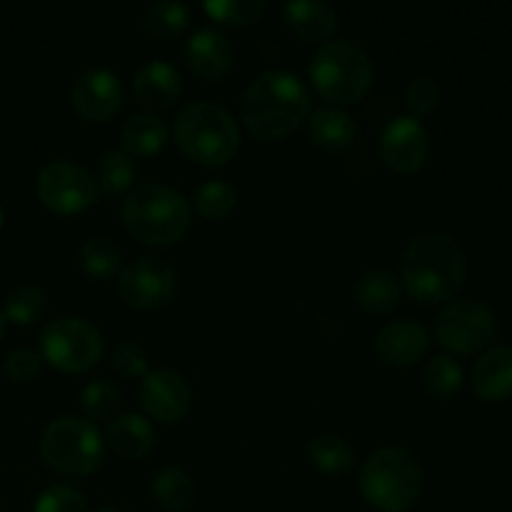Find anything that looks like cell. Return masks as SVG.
Segmentation results:
<instances>
[{
    "mask_svg": "<svg viewBox=\"0 0 512 512\" xmlns=\"http://www.w3.org/2000/svg\"><path fill=\"white\" fill-rule=\"evenodd\" d=\"M45 308H48V298L38 285H18L5 298L3 315L5 320H13L18 325H30L43 318Z\"/></svg>",
    "mask_w": 512,
    "mask_h": 512,
    "instance_id": "4dcf8cb0",
    "label": "cell"
},
{
    "mask_svg": "<svg viewBox=\"0 0 512 512\" xmlns=\"http://www.w3.org/2000/svg\"><path fill=\"white\" fill-rule=\"evenodd\" d=\"M190 8L178 0H158L150 3L143 13V25L153 38L173 40L188 28Z\"/></svg>",
    "mask_w": 512,
    "mask_h": 512,
    "instance_id": "83f0119b",
    "label": "cell"
},
{
    "mask_svg": "<svg viewBox=\"0 0 512 512\" xmlns=\"http://www.w3.org/2000/svg\"><path fill=\"white\" fill-rule=\"evenodd\" d=\"M105 438L98 425L80 415H60L43 428L40 453L53 470L63 475H90L103 460Z\"/></svg>",
    "mask_w": 512,
    "mask_h": 512,
    "instance_id": "52a82bcc",
    "label": "cell"
},
{
    "mask_svg": "<svg viewBox=\"0 0 512 512\" xmlns=\"http://www.w3.org/2000/svg\"><path fill=\"white\" fill-rule=\"evenodd\" d=\"M120 215L125 230L140 243L173 245L188 233L193 208L173 185L140 183L128 190Z\"/></svg>",
    "mask_w": 512,
    "mask_h": 512,
    "instance_id": "3957f363",
    "label": "cell"
},
{
    "mask_svg": "<svg viewBox=\"0 0 512 512\" xmlns=\"http://www.w3.org/2000/svg\"><path fill=\"white\" fill-rule=\"evenodd\" d=\"M3 333H5V315L3 310H0V338H3Z\"/></svg>",
    "mask_w": 512,
    "mask_h": 512,
    "instance_id": "f35d334b",
    "label": "cell"
},
{
    "mask_svg": "<svg viewBox=\"0 0 512 512\" xmlns=\"http://www.w3.org/2000/svg\"><path fill=\"white\" fill-rule=\"evenodd\" d=\"M310 138L328 150H343L355 138V120L340 105H320L308 115Z\"/></svg>",
    "mask_w": 512,
    "mask_h": 512,
    "instance_id": "603a6c76",
    "label": "cell"
},
{
    "mask_svg": "<svg viewBox=\"0 0 512 512\" xmlns=\"http://www.w3.org/2000/svg\"><path fill=\"white\" fill-rule=\"evenodd\" d=\"M33 512H90L88 500L73 485H50L35 498Z\"/></svg>",
    "mask_w": 512,
    "mask_h": 512,
    "instance_id": "836d02e7",
    "label": "cell"
},
{
    "mask_svg": "<svg viewBox=\"0 0 512 512\" xmlns=\"http://www.w3.org/2000/svg\"><path fill=\"white\" fill-rule=\"evenodd\" d=\"M355 303L373 315H385L395 310L403 298V283L393 270L370 268L355 280L353 288Z\"/></svg>",
    "mask_w": 512,
    "mask_h": 512,
    "instance_id": "44dd1931",
    "label": "cell"
},
{
    "mask_svg": "<svg viewBox=\"0 0 512 512\" xmlns=\"http://www.w3.org/2000/svg\"><path fill=\"white\" fill-rule=\"evenodd\" d=\"M373 348L390 368H410L430 350V333L418 320L400 318L378 330Z\"/></svg>",
    "mask_w": 512,
    "mask_h": 512,
    "instance_id": "9a60e30c",
    "label": "cell"
},
{
    "mask_svg": "<svg viewBox=\"0 0 512 512\" xmlns=\"http://www.w3.org/2000/svg\"><path fill=\"white\" fill-rule=\"evenodd\" d=\"M170 138V128L160 115L133 113L120 125V145L130 158H145L165 148Z\"/></svg>",
    "mask_w": 512,
    "mask_h": 512,
    "instance_id": "7402d4cb",
    "label": "cell"
},
{
    "mask_svg": "<svg viewBox=\"0 0 512 512\" xmlns=\"http://www.w3.org/2000/svg\"><path fill=\"white\" fill-rule=\"evenodd\" d=\"M135 173H138L135 158H130L123 148H110L100 155L98 170H95V183H98L100 193L115 198V195L133 188Z\"/></svg>",
    "mask_w": 512,
    "mask_h": 512,
    "instance_id": "484cf974",
    "label": "cell"
},
{
    "mask_svg": "<svg viewBox=\"0 0 512 512\" xmlns=\"http://www.w3.org/2000/svg\"><path fill=\"white\" fill-rule=\"evenodd\" d=\"M150 493L160 508L170 512H183L193 503L195 483L193 475L180 465H165L150 480Z\"/></svg>",
    "mask_w": 512,
    "mask_h": 512,
    "instance_id": "cb8c5ba5",
    "label": "cell"
},
{
    "mask_svg": "<svg viewBox=\"0 0 512 512\" xmlns=\"http://www.w3.org/2000/svg\"><path fill=\"white\" fill-rule=\"evenodd\" d=\"M70 103L80 118L90 123H105L123 105V83L110 68H85L70 85Z\"/></svg>",
    "mask_w": 512,
    "mask_h": 512,
    "instance_id": "4fadbf2b",
    "label": "cell"
},
{
    "mask_svg": "<svg viewBox=\"0 0 512 512\" xmlns=\"http://www.w3.org/2000/svg\"><path fill=\"white\" fill-rule=\"evenodd\" d=\"M425 473L410 450L378 448L368 455L358 473L360 495L370 508L380 512H405L423 495Z\"/></svg>",
    "mask_w": 512,
    "mask_h": 512,
    "instance_id": "277c9868",
    "label": "cell"
},
{
    "mask_svg": "<svg viewBox=\"0 0 512 512\" xmlns=\"http://www.w3.org/2000/svg\"><path fill=\"white\" fill-rule=\"evenodd\" d=\"M288 28L303 40H330L338 28V10L325 0H290L283 8Z\"/></svg>",
    "mask_w": 512,
    "mask_h": 512,
    "instance_id": "ffe728a7",
    "label": "cell"
},
{
    "mask_svg": "<svg viewBox=\"0 0 512 512\" xmlns=\"http://www.w3.org/2000/svg\"><path fill=\"white\" fill-rule=\"evenodd\" d=\"M310 115L308 85L295 73L270 68L255 75L240 98V120L253 138L275 143Z\"/></svg>",
    "mask_w": 512,
    "mask_h": 512,
    "instance_id": "7a4b0ae2",
    "label": "cell"
},
{
    "mask_svg": "<svg viewBox=\"0 0 512 512\" xmlns=\"http://www.w3.org/2000/svg\"><path fill=\"white\" fill-rule=\"evenodd\" d=\"M498 320L490 305L478 298H455L435 318V340L453 355H473L490 345Z\"/></svg>",
    "mask_w": 512,
    "mask_h": 512,
    "instance_id": "9c48e42d",
    "label": "cell"
},
{
    "mask_svg": "<svg viewBox=\"0 0 512 512\" xmlns=\"http://www.w3.org/2000/svg\"><path fill=\"white\" fill-rule=\"evenodd\" d=\"M80 405H83V413L88 420H105L118 410L120 390L105 378L90 380L80 393Z\"/></svg>",
    "mask_w": 512,
    "mask_h": 512,
    "instance_id": "d6a6232c",
    "label": "cell"
},
{
    "mask_svg": "<svg viewBox=\"0 0 512 512\" xmlns=\"http://www.w3.org/2000/svg\"><path fill=\"white\" fill-rule=\"evenodd\" d=\"M80 265L90 278H110L120 273V248L108 235H95L80 245Z\"/></svg>",
    "mask_w": 512,
    "mask_h": 512,
    "instance_id": "f546056e",
    "label": "cell"
},
{
    "mask_svg": "<svg viewBox=\"0 0 512 512\" xmlns=\"http://www.w3.org/2000/svg\"><path fill=\"white\" fill-rule=\"evenodd\" d=\"M420 380L430 398L450 400L463 388V368L453 355H435L425 363Z\"/></svg>",
    "mask_w": 512,
    "mask_h": 512,
    "instance_id": "4316f807",
    "label": "cell"
},
{
    "mask_svg": "<svg viewBox=\"0 0 512 512\" xmlns=\"http://www.w3.org/2000/svg\"><path fill=\"white\" fill-rule=\"evenodd\" d=\"M40 353H35V350L30 348H15L10 350L8 358H5V375H8L10 380H15V383H28V380H33L35 375L40 373Z\"/></svg>",
    "mask_w": 512,
    "mask_h": 512,
    "instance_id": "8d00e7d4",
    "label": "cell"
},
{
    "mask_svg": "<svg viewBox=\"0 0 512 512\" xmlns=\"http://www.w3.org/2000/svg\"><path fill=\"white\" fill-rule=\"evenodd\" d=\"M38 200L53 213H83L98 200L100 190L95 175L73 160H50L35 175Z\"/></svg>",
    "mask_w": 512,
    "mask_h": 512,
    "instance_id": "30bf717a",
    "label": "cell"
},
{
    "mask_svg": "<svg viewBox=\"0 0 512 512\" xmlns=\"http://www.w3.org/2000/svg\"><path fill=\"white\" fill-rule=\"evenodd\" d=\"M205 13L225 25H250L268 10V0H208Z\"/></svg>",
    "mask_w": 512,
    "mask_h": 512,
    "instance_id": "1f68e13d",
    "label": "cell"
},
{
    "mask_svg": "<svg viewBox=\"0 0 512 512\" xmlns=\"http://www.w3.org/2000/svg\"><path fill=\"white\" fill-rule=\"evenodd\" d=\"M178 290V273L160 258H135L118 273V293L138 310L163 308Z\"/></svg>",
    "mask_w": 512,
    "mask_h": 512,
    "instance_id": "8fae6325",
    "label": "cell"
},
{
    "mask_svg": "<svg viewBox=\"0 0 512 512\" xmlns=\"http://www.w3.org/2000/svg\"><path fill=\"white\" fill-rule=\"evenodd\" d=\"M473 393L485 403H505L512 398V348L495 345L480 353L470 370Z\"/></svg>",
    "mask_w": 512,
    "mask_h": 512,
    "instance_id": "ac0fdd59",
    "label": "cell"
},
{
    "mask_svg": "<svg viewBox=\"0 0 512 512\" xmlns=\"http://www.w3.org/2000/svg\"><path fill=\"white\" fill-rule=\"evenodd\" d=\"M188 68L205 80H220L233 68L235 50L228 35L215 25H203L188 35L183 45Z\"/></svg>",
    "mask_w": 512,
    "mask_h": 512,
    "instance_id": "2e32d148",
    "label": "cell"
},
{
    "mask_svg": "<svg viewBox=\"0 0 512 512\" xmlns=\"http://www.w3.org/2000/svg\"><path fill=\"white\" fill-rule=\"evenodd\" d=\"M113 368L125 378H145L150 373L148 353L135 340H125V343L115 345L113 350Z\"/></svg>",
    "mask_w": 512,
    "mask_h": 512,
    "instance_id": "d590c367",
    "label": "cell"
},
{
    "mask_svg": "<svg viewBox=\"0 0 512 512\" xmlns=\"http://www.w3.org/2000/svg\"><path fill=\"white\" fill-rule=\"evenodd\" d=\"M238 205V190L228 180H208L198 185L190 200V208L205 220H220L230 215Z\"/></svg>",
    "mask_w": 512,
    "mask_h": 512,
    "instance_id": "f1b7e54d",
    "label": "cell"
},
{
    "mask_svg": "<svg viewBox=\"0 0 512 512\" xmlns=\"http://www.w3.org/2000/svg\"><path fill=\"white\" fill-rule=\"evenodd\" d=\"M138 400L148 418L158 423H178L193 405V390L178 370L155 368L140 380Z\"/></svg>",
    "mask_w": 512,
    "mask_h": 512,
    "instance_id": "5bb4252c",
    "label": "cell"
},
{
    "mask_svg": "<svg viewBox=\"0 0 512 512\" xmlns=\"http://www.w3.org/2000/svg\"><path fill=\"white\" fill-rule=\"evenodd\" d=\"M400 283L423 305L445 303L458 295L468 278V258L455 238L438 230L420 233L400 255Z\"/></svg>",
    "mask_w": 512,
    "mask_h": 512,
    "instance_id": "6da1fadb",
    "label": "cell"
},
{
    "mask_svg": "<svg viewBox=\"0 0 512 512\" xmlns=\"http://www.w3.org/2000/svg\"><path fill=\"white\" fill-rule=\"evenodd\" d=\"M183 93V75L168 60H145L133 73V95L143 108H170Z\"/></svg>",
    "mask_w": 512,
    "mask_h": 512,
    "instance_id": "e0dca14e",
    "label": "cell"
},
{
    "mask_svg": "<svg viewBox=\"0 0 512 512\" xmlns=\"http://www.w3.org/2000/svg\"><path fill=\"white\" fill-rule=\"evenodd\" d=\"M0 225H3V208H0Z\"/></svg>",
    "mask_w": 512,
    "mask_h": 512,
    "instance_id": "ab89813d",
    "label": "cell"
},
{
    "mask_svg": "<svg viewBox=\"0 0 512 512\" xmlns=\"http://www.w3.org/2000/svg\"><path fill=\"white\" fill-rule=\"evenodd\" d=\"M310 465L318 468L320 473L340 475L353 470L355 465V450L343 435L335 433H320L315 438H310L308 448H305Z\"/></svg>",
    "mask_w": 512,
    "mask_h": 512,
    "instance_id": "d4e9b609",
    "label": "cell"
},
{
    "mask_svg": "<svg viewBox=\"0 0 512 512\" xmlns=\"http://www.w3.org/2000/svg\"><path fill=\"white\" fill-rule=\"evenodd\" d=\"M173 135L190 160L203 165H225L240 148L235 115L215 100H190L175 113Z\"/></svg>",
    "mask_w": 512,
    "mask_h": 512,
    "instance_id": "5b68a950",
    "label": "cell"
},
{
    "mask_svg": "<svg viewBox=\"0 0 512 512\" xmlns=\"http://www.w3.org/2000/svg\"><path fill=\"white\" fill-rule=\"evenodd\" d=\"M105 443L115 455L125 460H140L155 448L153 423L140 413H120L105 428Z\"/></svg>",
    "mask_w": 512,
    "mask_h": 512,
    "instance_id": "d6986e66",
    "label": "cell"
},
{
    "mask_svg": "<svg viewBox=\"0 0 512 512\" xmlns=\"http://www.w3.org/2000/svg\"><path fill=\"white\" fill-rule=\"evenodd\" d=\"M430 155V133L413 115H395L380 133V158L395 173H415Z\"/></svg>",
    "mask_w": 512,
    "mask_h": 512,
    "instance_id": "7c38bea8",
    "label": "cell"
},
{
    "mask_svg": "<svg viewBox=\"0 0 512 512\" xmlns=\"http://www.w3.org/2000/svg\"><path fill=\"white\" fill-rule=\"evenodd\" d=\"M98 512H125V508H120V505H103Z\"/></svg>",
    "mask_w": 512,
    "mask_h": 512,
    "instance_id": "74e56055",
    "label": "cell"
},
{
    "mask_svg": "<svg viewBox=\"0 0 512 512\" xmlns=\"http://www.w3.org/2000/svg\"><path fill=\"white\" fill-rule=\"evenodd\" d=\"M405 105H408L413 118H423L430 115L440 105V85L433 75H418L410 80L408 90H405Z\"/></svg>",
    "mask_w": 512,
    "mask_h": 512,
    "instance_id": "e575fe53",
    "label": "cell"
},
{
    "mask_svg": "<svg viewBox=\"0 0 512 512\" xmlns=\"http://www.w3.org/2000/svg\"><path fill=\"white\" fill-rule=\"evenodd\" d=\"M105 350L100 330L80 315H60L40 330V358L65 373L93 368Z\"/></svg>",
    "mask_w": 512,
    "mask_h": 512,
    "instance_id": "ba28073f",
    "label": "cell"
},
{
    "mask_svg": "<svg viewBox=\"0 0 512 512\" xmlns=\"http://www.w3.org/2000/svg\"><path fill=\"white\" fill-rule=\"evenodd\" d=\"M308 75L328 105H348L368 93L373 83V60L355 40H325L310 58Z\"/></svg>",
    "mask_w": 512,
    "mask_h": 512,
    "instance_id": "8992f818",
    "label": "cell"
}]
</instances>
